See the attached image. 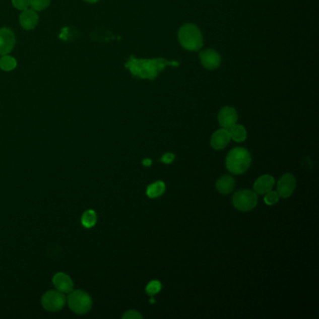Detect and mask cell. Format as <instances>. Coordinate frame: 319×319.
<instances>
[{
    "label": "cell",
    "instance_id": "cell-1",
    "mask_svg": "<svg viewBox=\"0 0 319 319\" xmlns=\"http://www.w3.org/2000/svg\"><path fill=\"white\" fill-rule=\"evenodd\" d=\"M178 65L179 64L177 62L168 61L164 58L137 59L134 56H131L126 62L125 67L136 78L154 80L157 78L159 72L165 70L166 67H178Z\"/></svg>",
    "mask_w": 319,
    "mask_h": 319
},
{
    "label": "cell",
    "instance_id": "cell-2",
    "mask_svg": "<svg viewBox=\"0 0 319 319\" xmlns=\"http://www.w3.org/2000/svg\"><path fill=\"white\" fill-rule=\"evenodd\" d=\"M251 160V155L246 149L237 147L229 151L226 158V166L232 174L239 175L244 173L249 169Z\"/></svg>",
    "mask_w": 319,
    "mask_h": 319
},
{
    "label": "cell",
    "instance_id": "cell-3",
    "mask_svg": "<svg viewBox=\"0 0 319 319\" xmlns=\"http://www.w3.org/2000/svg\"><path fill=\"white\" fill-rule=\"evenodd\" d=\"M178 39L185 50L199 51L203 46L202 31L194 24H185L178 32Z\"/></svg>",
    "mask_w": 319,
    "mask_h": 319
},
{
    "label": "cell",
    "instance_id": "cell-4",
    "mask_svg": "<svg viewBox=\"0 0 319 319\" xmlns=\"http://www.w3.org/2000/svg\"><path fill=\"white\" fill-rule=\"evenodd\" d=\"M67 301L73 313L84 314L91 310V297L84 290H72L70 292Z\"/></svg>",
    "mask_w": 319,
    "mask_h": 319
},
{
    "label": "cell",
    "instance_id": "cell-5",
    "mask_svg": "<svg viewBox=\"0 0 319 319\" xmlns=\"http://www.w3.org/2000/svg\"><path fill=\"white\" fill-rule=\"evenodd\" d=\"M232 203L237 210L241 212H249L258 204V194L248 189L240 190L233 196Z\"/></svg>",
    "mask_w": 319,
    "mask_h": 319
},
{
    "label": "cell",
    "instance_id": "cell-6",
    "mask_svg": "<svg viewBox=\"0 0 319 319\" xmlns=\"http://www.w3.org/2000/svg\"><path fill=\"white\" fill-rule=\"evenodd\" d=\"M67 298L65 295L59 290L47 291L41 298L42 307L50 312L60 311L66 304Z\"/></svg>",
    "mask_w": 319,
    "mask_h": 319
},
{
    "label": "cell",
    "instance_id": "cell-7",
    "mask_svg": "<svg viewBox=\"0 0 319 319\" xmlns=\"http://www.w3.org/2000/svg\"><path fill=\"white\" fill-rule=\"evenodd\" d=\"M297 185L296 178L291 173H286L281 177L277 183L276 192L281 198L287 199L293 194Z\"/></svg>",
    "mask_w": 319,
    "mask_h": 319
},
{
    "label": "cell",
    "instance_id": "cell-8",
    "mask_svg": "<svg viewBox=\"0 0 319 319\" xmlns=\"http://www.w3.org/2000/svg\"><path fill=\"white\" fill-rule=\"evenodd\" d=\"M15 35L8 27L0 28V55H6L12 52L15 46Z\"/></svg>",
    "mask_w": 319,
    "mask_h": 319
},
{
    "label": "cell",
    "instance_id": "cell-9",
    "mask_svg": "<svg viewBox=\"0 0 319 319\" xmlns=\"http://www.w3.org/2000/svg\"><path fill=\"white\" fill-rule=\"evenodd\" d=\"M238 121V113L232 107H224L218 113V122L222 129L229 130Z\"/></svg>",
    "mask_w": 319,
    "mask_h": 319
},
{
    "label": "cell",
    "instance_id": "cell-10",
    "mask_svg": "<svg viewBox=\"0 0 319 319\" xmlns=\"http://www.w3.org/2000/svg\"><path fill=\"white\" fill-rule=\"evenodd\" d=\"M200 59L202 66L207 70H215L221 64L220 54L213 49L202 51L200 53Z\"/></svg>",
    "mask_w": 319,
    "mask_h": 319
},
{
    "label": "cell",
    "instance_id": "cell-11",
    "mask_svg": "<svg viewBox=\"0 0 319 319\" xmlns=\"http://www.w3.org/2000/svg\"><path fill=\"white\" fill-rule=\"evenodd\" d=\"M52 284L55 288L62 293H70L73 290L72 278L64 273H58L52 278Z\"/></svg>",
    "mask_w": 319,
    "mask_h": 319
},
{
    "label": "cell",
    "instance_id": "cell-12",
    "mask_svg": "<svg viewBox=\"0 0 319 319\" xmlns=\"http://www.w3.org/2000/svg\"><path fill=\"white\" fill-rule=\"evenodd\" d=\"M230 136L228 130L221 129L215 131L211 138V145L215 150H222L228 146L230 142Z\"/></svg>",
    "mask_w": 319,
    "mask_h": 319
},
{
    "label": "cell",
    "instance_id": "cell-13",
    "mask_svg": "<svg viewBox=\"0 0 319 319\" xmlns=\"http://www.w3.org/2000/svg\"><path fill=\"white\" fill-rule=\"evenodd\" d=\"M19 22L24 29L31 30L38 26L39 16L34 10H25L20 15Z\"/></svg>",
    "mask_w": 319,
    "mask_h": 319
},
{
    "label": "cell",
    "instance_id": "cell-14",
    "mask_svg": "<svg viewBox=\"0 0 319 319\" xmlns=\"http://www.w3.org/2000/svg\"><path fill=\"white\" fill-rule=\"evenodd\" d=\"M274 183H275V180L273 176L270 174L261 176L254 182V191L257 194L264 195L274 188Z\"/></svg>",
    "mask_w": 319,
    "mask_h": 319
},
{
    "label": "cell",
    "instance_id": "cell-15",
    "mask_svg": "<svg viewBox=\"0 0 319 319\" xmlns=\"http://www.w3.org/2000/svg\"><path fill=\"white\" fill-rule=\"evenodd\" d=\"M235 181L234 179L229 175H224L220 177L216 184H215V187L217 189V191L220 193V194H229L230 192H232V190L234 189Z\"/></svg>",
    "mask_w": 319,
    "mask_h": 319
},
{
    "label": "cell",
    "instance_id": "cell-16",
    "mask_svg": "<svg viewBox=\"0 0 319 319\" xmlns=\"http://www.w3.org/2000/svg\"><path fill=\"white\" fill-rule=\"evenodd\" d=\"M230 139L233 140L236 143H241L244 142L247 137V132L241 124H236L232 125L229 130H228Z\"/></svg>",
    "mask_w": 319,
    "mask_h": 319
},
{
    "label": "cell",
    "instance_id": "cell-17",
    "mask_svg": "<svg viewBox=\"0 0 319 319\" xmlns=\"http://www.w3.org/2000/svg\"><path fill=\"white\" fill-rule=\"evenodd\" d=\"M165 190H166V185H165L164 182L157 181V182L152 183L147 187L146 194L151 199H155V198H158V197L163 195Z\"/></svg>",
    "mask_w": 319,
    "mask_h": 319
},
{
    "label": "cell",
    "instance_id": "cell-18",
    "mask_svg": "<svg viewBox=\"0 0 319 319\" xmlns=\"http://www.w3.org/2000/svg\"><path fill=\"white\" fill-rule=\"evenodd\" d=\"M97 223V214L93 210H87L82 215V225L85 228H93Z\"/></svg>",
    "mask_w": 319,
    "mask_h": 319
},
{
    "label": "cell",
    "instance_id": "cell-19",
    "mask_svg": "<svg viewBox=\"0 0 319 319\" xmlns=\"http://www.w3.org/2000/svg\"><path fill=\"white\" fill-rule=\"evenodd\" d=\"M17 67L16 59L10 55H2L0 59V69L4 72H12Z\"/></svg>",
    "mask_w": 319,
    "mask_h": 319
},
{
    "label": "cell",
    "instance_id": "cell-20",
    "mask_svg": "<svg viewBox=\"0 0 319 319\" xmlns=\"http://www.w3.org/2000/svg\"><path fill=\"white\" fill-rule=\"evenodd\" d=\"M161 288H162V285H161V283L159 281H151L150 283L146 287V293L148 294L151 297H153L154 295L160 292Z\"/></svg>",
    "mask_w": 319,
    "mask_h": 319
},
{
    "label": "cell",
    "instance_id": "cell-21",
    "mask_svg": "<svg viewBox=\"0 0 319 319\" xmlns=\"http://www.w3.org/2000/svg\"><path fill=\"white\" fill-rule=\"evenodd\" d=\"M51 0H30V6L34 11L40 12L47 9L50 5Z\"/></svg>",
    "mask_w": 319,
    "mask_h": 319
},
{
    "label": "cell",
    "instance_id": "cell-22",
    "mask_svg": "<svg viewBox=\"0 0 319 319\" xmlns=\"http://www.w3.org/2000/svg\"><path fill=\"white\" fill-rule=\"evenodd\" d=\"M264 195H265L264 202L267 205L272 206V205H274V204H276L277 202H279V198L280 197L278 195V193L276 191H274L273 189L271 191L267 192L266 194H264Z\"/></svg>",
    "mask_w": 319,
    "mask_h": 319
},
{
    "label": "cell",
    "instance_id": "cell-23",
    "mask_svg": "<svg viewBox=\"0 0 319 319\" xmlns=\"http://www.w3.org/2000/svg\"><path fill=\"white\" fill-rule=\"evenodd\" d=\"M13 4L20 11H25L30 6V0H13Z\"/></svg>",
    "mask_w": 319,
    "mask_h": 319
},
{
    "label": "cell",
    "instance_id": "cell-24",
    "mask_svg": "<svg viewBox=\"0 0 319 319\" xmlns=\"http://www.w3.org/2000/svg\"><path fill=\"white\" fill-rule=\"evenodd\" d=\"M123 318L125 319H142L143 318V315L141 313L137 312V311H134V310H131V311H127L126 313H124L123 315Z\"/></svg>",
    "mask_w": 319,
    "mask_h": 319
},
{
    "label": "cell",
    "instance_id": "cell-25",
    "mask_svg": "<svg viewBox=\"0 0 319 319\" xmlns=\"http://www.w3.org/2000/svg\"><path fill=\"white\" fill-rule=\"evenodd\" d=\"M174 159H175V156L172 153H167L161 157V161L165 164H170L173 162Z\"/></svg>",
    "mask_w": 319,
    "mask_h": 319
},
{
    "label": "cell",
    "instance_id": "cell-26",
    "mask_svg": "<svg viewBox=\"0 0 319 319\" xmlns=\"http://www.w3.org/2000/svg\"><path fill=\"white\" fill-rule=\"evenodd\" d=\"M151 164H152V160H151L150 158H145L143 161V165L146 166V167H149V166H151Z\"/></svg>",
    "mask_w": 319,
    "mask_h": 319
},
{
    "label": "cell",
    "instance_id": "cell-27",
    "mask_svg": "<svg viewBox=\"0 0 319 319\" xmlns=\"http://www.w3.org/2000/svg\"><path fill=\"white\" fill-rule=\"evenodd\" d=\"M85 2H87V3H96V2H98L99 0H85Z\"/></svg>",
    "mask_w": 319,
    "mask_h": 319
},
{
    "label": "cell",
    "instance_id": "cell-28",
    "mask_svg": "<svg viewBox=\"0 0 319 319\" xmlns=\"http://www.w3.org/2000/svg\"><path fill=\"white\" fill-rule=\"evenodd\" d=\"M151 303H154V302H156V300H154V299H153V298H152V299H151Z\"/></svg>",
    "mask_w": 319,
    "mask_h": 319
}]
</instances>
